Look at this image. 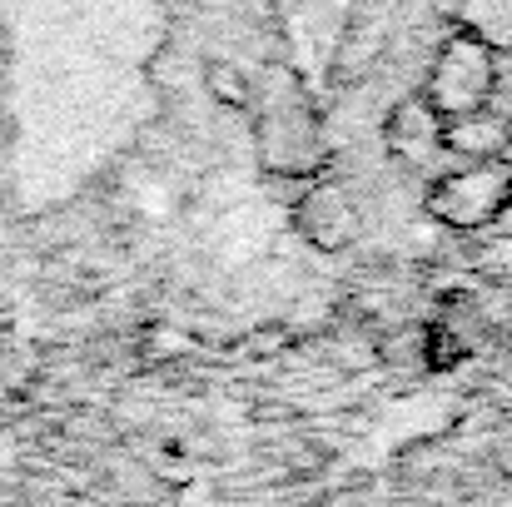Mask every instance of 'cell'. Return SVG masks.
<instances>
[{
  "label": "cell",
  "instance_id": "6da1fadb",
  "mask_svg": "<svg viewBox=\"0 0 512 507\" xmlns=\"http://www.w3.org/2000/svg\"><path fill=\"white\" fill-rule=\"evenodd\" d=\"M269 105L259 110V160L274 179H294V184H309L319 179L329 165V145H324V130H319V115L309 110L299 80L284 70V95L264 90Z\"/></svg>",
  "mask_w": 512,
  "mask_h": 507
},
{
  "label": "cell",
  "instance_id": "7a4b0ae2",
  "mask_svg": "<svg viewBox=\"0 0 512 507\" xmlns=\"http://www.w3.org/2000/svg\"><path fill=\"white\" fill-rule=\"evenodd\" d=\"M498 90H503V60H498L488 45H478V40H468V35L453 30V35L438 45V55H433L428 80H423L418 95H423L428 110L448 125V120L493 110Z\"/></svg>",
  "mask_w": 512,
  "mask_h": 507
},
{
  "label": "cell",
  "instance_id": "3957f363",
  "mask_svg": "<svg viewBox=\"0 0 512 507\" xmlns=\"http://www.w3.org/2000/svg\"><path fill=\"white\" fill-rule=\"evenodd\" d=\"M423 209L433 224L453 229V234H478L493 229L512 209V165L508 160H488V165H453L428 179Z\"/></svg>",
  "mask_w": 512,
  "mask_h": 507
},
{
  "label": "cell",
  "instance_id": "277c9868",
  "mask_svg": "<svg viewBox=\"0 0 512 507\" xmlns=\"http://www.w3.org/2000/svg\"><path fill=\"white\" fill-rule=\"evenodd\" d=\"M294 224H299V234L314 249L339 254V249H348L358 239L363 214H358V199L343 184H334V179H309L304 194L294 199Z\"/></svg>",
  "mask_w": 512,
  "mask_h": 507
},
{
  "label": "cell",
  "instance_id": "5b68a950",
  "mask_svg": "<svg viewBox=\"0 0 512 507\" xmlns=\"http://www.w3.org/2000/svg\"><path fill=\"white\" fill-rule=\"evenodd\" d=\"M383 140H388V155H398L408 169H428L438 160H448L443 150V120L428 110L423 95H408L393 105L388 125H383Z\"/></svg>",
  "mask_w": 512,
  "mask_h": 507
},
{
  "label": "cell",
  "instance_id": "8992f818",
  "mask_svg": "<svg viewBox=\"0 0 512 507\" xmlns=\"http://www.w3.org/2000/svg\"><path fill=\"white\" fill-rule=\"evenodd\" d=\"M443 150L458 165H488V160H508L512 150V115L503 110H478L463 120L443 125Z\"/></svg>",
  "mask_w": 512,
  "mask_h": 507
},
{
  "label": "cell",
  "instance_id": "52a82bcc",
  "mask_svg": "<svg viewBox=\"0 0 512 507\" xmlns=\"http://www.w3.org/2000/svg\"><path fill=\"white\" fill-rule=\"evenodd\" d=\"M448 20L458 25V35L488 45L498 60L512 55V0H453Z\"/></svg>",
  "mask_w": 512,
  "mask_h": 507
},
{
  "label": "cell",
  "instance_id": "ba28073f",
  "mask_svg": "<svg viewBox=\"0 0 512 507\" xmlns=\"http://www.w3.org/2000/svg\"><path fill=\"white\" fill-rule=\"evenodd\" d=\"M204 85H209V95H214L219 105H234V110H249V105H254L249 80H244L229 60H204Z\"/></svg>",
  "mask_w": 512,
  "mask_h": 507
},
{
  "label": "cell",
  "instance_id": "9c48e42d",
  "mask_svg": "<svg viewBox=\"0 0 512 507\" xmlns=\"http://www.w3.org/2000/svg\"><path fill=\"white\" fill-rule=\"evenodd\" d=\"M508 165H512V150H508Z\"/></svg>",
  "mask_w": 512,
  "mask_h": 507
}]
</instances>
